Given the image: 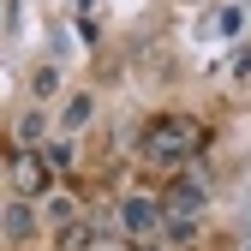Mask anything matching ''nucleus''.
Wrapping results in <instances>:
<instances>
[{"label":"nucleus","mask_w":251,"mask_h":251,"mask_svg":"<svg viewBox=\"0 0 251 251\" xmlns=\"http://www.w3.org/2000/svg\"><path fill=\"white\" fill-rule=\"evenodd\" d=\"M203 120H192V114H155L144 132H138V155L150 168H185L192 155L203 150Z\"/></svg>","instance_id":"1"},{"label":"nucleus","mask_w":251,"mask_h":251,"mask_svg":"<svg viewBox=\"0 0 251 251\" xmlns=\"http://www.w3.org/2000/svg\"><path fill=\"white\" fill-rule=\"evenodd\" d=\"M162 209H168V239H192L198 215H203V185L198 179H174L168 198H162Z\"/></svg>","instance_id":"2"},{"label":"nucleus","mask_w":251,"mask_h":251,"mask_svg":"<svg viewBox=\"0 0 251 251\" xmlns=\"http://www.w3.org/2000/svg\"><path fill=\"white\" fill-rule=\"evenodd\" d=\"M120 227H126V239H132V245H144V239H155V233H168V209H162V198L132 192V198L120 203Z\"/></svg>","instance_id":"3"},{"label":"nucleus","mask_w":251,"mask_h":251,"mask_svg":"<svg viewBox=\"0 0 251 251\" xmlns=\"http://www.w3.org/2000/svg\"><path fill=\"white\" fill-rule=\"evenodd\" d=\"M48 179H54V162L42 150H12V192L18 198H48Z\"/></svg>","instance_id":"4"},{"label":"nucleus","mask_w":251,"mask_h":251,"mask_svg":"<svg viewBox=\"0 0 251 251\" xmlns=\"http://www.w3.org/2000/svg\"><path fill=\"white\" fill-rule=\"evenodd\" d=\"M30 233H36V215H30V203H24V198H18V203H12V209H6V239H18V245H24V239H30Z\"/></svg>","instance_id":"5"},{"label":"nucleus","mask_w":251,"mask_h":251,"mask_svg":"<svg viewBox=\"0 0 251 251\" xmlns=\"http://www.w3.org/2000/svg\"><path fill=\"white\" fill-rule=\"evenodd\" d=\"M90 239H96V222H66L60 227V251H90Z\"/></svg>","instance_id":"6"},{"label":"nucleus","mask_w":251,"mask_h":251,"mask_svg":"<svg viewBox=\"0 0 251 251\" xmlns=\"http://www.w3.org/2000/svg\"><path fill=\"white\" fill-rule=\"evenodd\" d=\"M78 126H90V96H72L66 102V132H78Z\"/></svg>","instance_id":"7"},{"label":"nucleus","mask_w":251,"mask_h":251,"mask_svg":"<svg viewBox=\"0 0 251 251\" xmlns=\"http://www.w3.org/2000/svg\"><path fill=\"white\" fill-rule=\"evenodd\" d=\"M36 138H42V114H24V120H18V144L30 150V144H36Z\"/></svg>","instance_id":"8"},{"label":"nucleus","mask_w":251,"mask_h":251,"mask_svg":"<svg viewBox=\"0 0 251 251\" xmlns=\"http://www.w3.org/2000/svg\"><path fill=\"white\" fill-rule=\"evenodd\" d=\"M54 90H60V72L42 66V72H36V96H54Z\"/></svg>","instance_id":"9"}]
</instances>
